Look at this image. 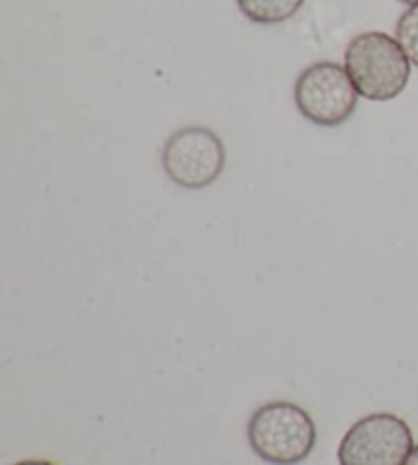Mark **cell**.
<instances>
[{"instance_id":"obj_1","label":"cell","mask_w":418,"mask_h":465,"mask_svg":"<svg viewBox=\"0 0 418 465\" xmlns=\"http://www.w3.org/2000/svg\"><path fill=\"white\" fill-rule=\"evenodd\" d=\"M345 70L359 96L372 103H388L406 90L413 64L388 33L365 31L347 45Z\"/></svg>"},{"instance_id":"obj_2","label":"cell","mask_w":418,"mask_h":465,"mask_svg":"<svg viewBox=\"0 0 418 465\" xmlns=\"http://www.w3.org/2000/svg\"><path fill=\"white\" fill-rule=\"evenodd\" d=\"M247 441L265 463L298 465L314 451L316 425L303 406L274 401L251 414Z\"/></svg>"},{"instance_id":"obj_3","label":"cell","mask_w":418,"mask_h":465,"mask_svg":"<svg viewBox=\"0 0 418 465\" xmlns=\"http://www.w3.org/2000/svg\"><path fill=\"white\" fill-rule=\"evenodd\" d=\"M227 152L214 131L198 124L182 127L167 137L162 149L165 176L175 186L203 190L221 178Z\"/></svg>"},{"instance_id":"obj_4","label":"cell","mask_w":418,"mask_h":465,"mask_svg":"<svg viewBox=\"0 0 418 465\" xmlns=\"http://www.w3.org/2000/svg\"><path fill=\"white\" fill-rule=\"evenodd\" d=\"M357 90L347 70L334 62H314L294 84L298 113L319 127H339L357 109Z\"/></svg>"},{"instance_id":"obj_5","label":"cell","mask_w":418,"mask_h":465,"mask_svg":"<svg viewBox=\"0 0 418 465\" xmlns=\"http://www.w3.org/2000/svg\"><path fill=\"white\" fill-rule=\"evenodd\" d=\"M414 450L408 422L392 412H373L359 419L343 435L339 465H404Z\"/></svg>"},{"instance_id":"obj_6","label":"cell","mask_w":418,"mask_h":465,"mask_svg":"<svg viewBox=\"0 0 418 465\" xmlns=\"http://www.w3.org/2000/svg\"><path fill=\"white\" fill-rule=\"evenodd\" d=\"M241 15L257 25H278L294 16L304 0H237Z\"/></svg>"},{"instance_id":"obj_7","label":"cell","mask_w":418,"mask_h":465,"mask_svg":"<svg viewBox=\"0 0 418 465\" xmlns=\"http://www.w3.org/2000/svg\"><path fill=\"white\" fill-rule=\"evenodd\" d=\"M396 41L418 68V5L408 6L396 23Z\"/></svg>"},{"instance_id":"obj_8","label":"cell","mask_w":418,"mask_h":465,"mask_svg":"<svg viewBox=\"0 0 418 465\" xmlns=\"http://www.w3.org/2000/svg\"><path fill=\"white\" fill-rule=\"evenodd\" d=\"M15 465H55L54 461H47V460H25V461H19Z\"/></svg>"},{"instance_id":"obj_9","label":"cell","mask_w":418,"mask_h":465,"mask_svg":"<svg viewBox=\"0 0 418 465\" xmlns=\"http://www.w3.org/2000/svg\"><path fill=\"white\" fill-rule=\"evenodd\" d=\"M404 465H418V445H414V450H413L411 455H408V460H406Z\"/></svg>"},{"instance_id":"obj_10","label":"cell","mask_w":418,"mask_h":465,"mask_svg":"<svg viewBox=\"0 0 418 465\" xmlns=\"http://www.w3.org/2000/svg\"><path fill=\"white\" fill-rule=\"evenodd\" d=\"M398 3H404V5L414 6V5H418V0H398Z\"/></svg>"}]
</instances>
